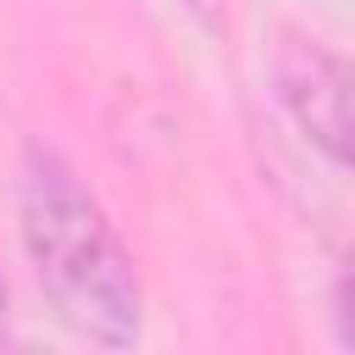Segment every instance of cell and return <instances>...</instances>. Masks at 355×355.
Wrapping results in <instances>:
<instances>
[{
    "label": "cell",
    "instance_id": "5b68a950",
    "mask_svg": "<svg viewBox=\"0 0 355 355\" xmlns=\"http://www.w3.org/2000/svg\"><path fill=\"white\" fill-rule=\"evenodd\" d=\"M11 344V288H6V272H0V349Z\"/></svg>",
    "mask_w": 355,
    "mask_h": 355
},
{
    "label": "cell",
    "instance_id": "277c9868",
    "mask_svg": "<svg viewBox=\"0 0 355 355\" xmlns=\"http://www.w3.org/2000/svg\"><path fill=\"white\" fill-rule=\"evenodd\" d=\"M200 28H222V11H227V0H178Z\"/></svg>",
    "mask_w": 355,
    "mask_h": 355
},
{
    "label": "cell",
    "instance_id": "6da1fadb",
    "mask_svg": "<svg viewBox=\"0 0 355 355\" xmlns=\"http://www.w3.org/2000/svg\"><path fill=\"white\" fill-rule=\"evenodd\" d=\"M17 239L50 316L72 338L100 349L144 338L139 261L83 172L44 139H28L17 155Z\"/></svg>",
    "mask_w": 355,
    "mask_h": 355
},
{
    "label": "cell",
    "instance_id": "3957f363",
    "mask_svg": "<svg viewBox=\"0 0 355 355\" xmlns=\"http://www.w3.org/2000/svg\"><path fill=\"white\" fill-rule=\"evenodd\" d=\"M333 327H338V344L349 349L355 344V327H349V266L333 272Z\"/></svg>",
    "mask_w": 355,
    "mask_h": 355
},
{
    "label": "cell",
    "instance_id": "7a4b0ae2",
    "mask_svg": "<svg viewBox=\"0 0 355 355\" xmlns=\"http://www.w3.org/2000/svg\"><path fill=\"white\" fill-rule=\"evenodd\" d=\"M266 78H272V100L288 116V128L333 166H349V67L344 55L316 39L311 28L283 22L272 33L266 50Z\"/></svg>",
    "mask_w": 355,
    "mask_h": 355
}]
</instances>
